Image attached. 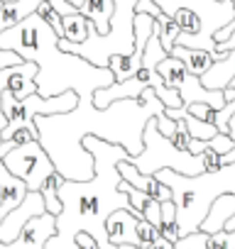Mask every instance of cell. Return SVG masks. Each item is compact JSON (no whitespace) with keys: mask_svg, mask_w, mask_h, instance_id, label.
I'll return each mask as SVG.
<instances>
[{"mask_svg":"<svg viewBox=\"0 0 235 249\" xmlns=\"http://www.w3.org/2000/svg\"><path fill=\"white\" fill-rule=\"evenodd\" d=\"M66 178L54 169L44 181H42V186H39V196H42V200H44V210L49 213V215H59L61 213V198H59V188H61V183H64Z\"/></svg>","mask_w":235,"mask_h":249,"instance_id":"19","label":"cell"},{"mask_svg":"<svg viewBox=\"0 0 235 249\" xmlns=\"http://www.w3.org/2000/svg\"><path fill=\"white\" fill-rule=\"evenodd\" d=\"M159 112H164V103L157 98L155 88H145L135 98H118L105 107H96L91 98H83L69 112L37 115L35 124L39 144L54 169L66 181H88L93 176V154L81 144L86 135L120 144L137 157L142 152L145 124Z\"/></svg>","mask_w":235,"mask_h":249,"instance_id":"1","label":"cell"},{"mask_svg":"<svg viewBox=\"0 0 235 249\" xmlns=\"http://www.w3.org/2000/svg\"><path fill=\"white\" fill-rule=\"evenodd\" d=\"M159 234L169 242H176L179 234V222H176V205L174 200H162V220H159Z\"/></svg>","mask_w":235,"mask_h":249,"instance_id":"21","label":"cell"},{"mask_svg":"<svg viewBox=\"0 0 235 249\" xmlns=\"http://www.w3.org/2000/svg\"><path fill=\"white\" fill-rule=\"evenodd\" d=\"M135 13H145V15H152L155 20H159L164 15V10L155 3V0H137V5H135Z\"/></svg>","mask_w":235,"mask_h":249,"instance_id":"30","label":"cell"},{"mask_svg":"<svg viewBox=\"0 0 235 249\" xmlns=\"http://www.w3.org/2000/svg\"><path fill=\"white\" fill-rule=\"evenodd\" d=\"M225 135H228L230 140H235V112L228 117V132H225Z\"/></svg>","mask_w":235,"mask_h":249,"instance_id":"37","label":"cell"},{"mask_svg":"<svg viewBox=\"0 0 235 249\" xmlns=\"http://www.w3.org/2000/svg\"><path fill=\"white\" fill-rule=\"evenodd\" d=\"M223 230H235V213L225 220V225H223Z\"/></svg>","mask_w":235,"mask_h":249,"instance_id":"38","label":"cell"},{"mask_svg":"<svg viewBox=\"0 0 235 249\" xmlns=\"http://www.w3.org/2000/svg\"><path fill=\"white\" fill-rule=\"evenodd\" d=\"M215 52H220V54H223V52H235V30H233V35H230V37H228L225 42H220V44H215V49H213V54H215Z\"/></svg>","mask_w":235,"mask_h":249,"instance_id":"35","label":"cell"},{"mask_svg":"<svg viewBox=\"0 0 235 249\" xmlns=\"http://www.w3.org/2000/svg\"><path fill=\"white\" fill-rule=\"evenodd\" d=\"M35 76H37V64L30 61V59H25L22 64L10 66V76H8V86H5V90H8L13 98L22 100V98L37 93Z\"/></svg>","mask_w":235,"mask_h":249,"instance_id":"14","label":"cell"},{"mask_svg":"<svg viewBox=\"0 0 235 249\" xmlns=\"http://www.w3.org/2000/svg\"><path fill=\"white\" fill-rule=\"evenodd\" d=\"M69 3H71V5H76V8H81V5H83V0H69Z\"/></svg>","mask_w":235,"mask_h":249,"instance_id":"40","label":"cell"},{"mask_svg":"<svg viewBox=\"0 0 235 249\" xmlns=\"http://www.w3.org/2000/svg\"><path fill=\"white\" fill-rule=\"evenodd\" d=\"M8 76H10V69H3L0 71V130H5V124H8V117L3 112V90L8 86Z\"/></svg>","mask_w":235,"mask_h":249,"instance_id":"32","label":"cell"},{"mask_svg":"<svg viewBox=\"0 0 235 249\" xmlns=\"http://www.w3.org/2000/svg\"><path fill=\"white\" fill-rule=\"evenodd\" d=\"M27 196V186L22 178L13 176L0 159V217H5L13 208H18Z\"/></svg>","mask_w":235,"mask_h":249,"instance_id":"13","label":"cell"},{"mask_svg":"<svg viewBox=\"0 0 235 249\" xmlns=\"http://www.w3.org/2000/svg\"><path fill=\"white\" fill-rule=\"evenodd\" d=\"M113 18L110 30L105 35H98L96 27L88 30V37L78 44H71L66 39H59V49L78 54L81 59L91 61L93 66H108V59L115 54H133L135 52V5L137 0H113Z\"/></svg>","mask_w":235,"mask_h":249,"instance_id":"5","label":"cell"},{"mask_svg":"<svg viewBox=\"0 0 235 249\" xmlns=\"http://www.w3.org/2000/svg\"><path fill=\"white\" fill-rule=\"evenodd\" d=\"M74 249H100V247L88 232H78L74 237Z\"/></svg>","mask_w":235,"mask_h":249,"instance_id":"33","label":"cell"},{"mask_svg":"<svg viewBox=\"0 0 235 249\" xmlns=\"http://www.w3.org/2000/svg\"><path fill=\"white\" fill-rule=\"evenodd\" d=\"M118 171H120V178H123V181H128L133 188H137V191H142V193L157 198L159 203L172 198L169 186H164L162 181H157V176L142 174L130 159H120V161H118Z\"/></svg>","mask_w":235,"mask_h":249,"instance_id":"10","label":"cell"},{"mask_svg":"<svg viewBox=\"0 0 235 249\" xmlns=\"http://www.w3.org/2000/svg\"><path fill=\"white\" fill-rule=\"evenodd\" d=\"M184 107H186V112H191L194 117L215 124V112H218V110H215L213 105H208V103H191V105H184Z\"/></svg>","mask_w":235,"mask_h":249,"instance_id":"28","label":"cell"},{"mask_svg":"<svg viewBox=\"0 0 235 249\" xmlns=\"http://www.w3.org/2000/svg\"><path fill=\"white\" fill-rule=\"evenodd\" d=\"M35 13H37V15H39V18H42V20H44V22H47V25H49V27H52L57 35H59V37H64V30H61V18H59V13L52 8L49 0H42L39 8H37Z\"/></svg>","mask_w":235,"mask_h":249,"instance_id":"25","label":"cell"},{"mask_svg":"<svg viewBox=\"0 0 235 249\" xmlns=\"http://www.w3.org/2000/svg\"><path fill=\"white\" fill-rule=\"evenodd\" d=\"M155 176L172 191L179 234L196 232L208 215L213 200L223 193H235V161L223 164L215 171H201L196 176H184L172 169H159Z\"/></svg>","mask_w":235,"mask_h":249,"instance_id":"4","label":"cell"},{"mask_svg":"<svg viewBox=\"0 0 235 249\" xmlns=\"http://www.w3.org/2000/svg\"><path fill=\"white\" fill-rule=\"evenodd\" d=\"M159 44H162V49L167 52V54H172V49H174V44L179 42V37H181V30L176 27V22L164 13L159 20Z\"/></svg>","mask_w":235,"mask_h":249,"instance_id":"22","label":"cell"},{"mask_svg":"<svg viewBox=\"0 0 235 249\" xmlns=\"http://www.w3.org/2000/svg\"><path fill=\"white\" fill-rule=\"evenodd\" d=\"M42 0H8L0 5V32L22 22L27 15H32L39 8Z\"/></svg>","mask_w":235,"mask_h":249,"instance_id":"18","label":"cell"},{"mask_svg":"<svg viewBox=\"0 0 235 249\" xmlns=\"http://www.w3.org/2000/svg\"><path fill=\"white\" fill-rule=\"evenodd\" d=\"M142 64V54L133 52V54H115L108 59V69L113 71L115 81H125L130 76H135V71Z\"/></svg>","mask_w":235,"mask_h":249,"instance_id":"20","label":"cell"},{"mask_svg":"<svg viewBox=\"0 0 235 249\" xmlns=\"http://www.w3.org/2000/svg\"><path fill=\"white\" fill-rule=\"evenodd\" d=\"M81 144L93 154V176L88 181H64L59 188L61 213L57 215V232L47 239L44 249H74V237L88 232L100 249H113L105 234V217L125 208L133 210L128 193L118 188L120 159H135L125 147L110 144L93 135H86Z\"/></svg>","mask_w":235,"mask_h":249,"instance_id":"2","label":"cell"},{"mask_svg":"<svg viewBox=\"0 0 235 249\" xmlns=\"http://www.w3.org/2000/svg\"><path fill=\"white\" fill-rule=\"evenodd\" d=\"M147 249H174V242H169V239H164V237L159 234V237H157V239L147 247Z\"/></svg>","mask_w":235,"mask_h":249,"instance_id":"36","label":"cell"},{"mask_svg":"<svg viewBox=\"0 0 235 249\" xmlns=\"http://www.w3.org/2000/svg\"><path fill=\"white\" fill-rule=\"evenodd\" d=\"M0 3H8V0H0Z\"/></svg>","mask_w":235,"mask_h":249,"instance_id":"41","label":"cell"},{"mask_svg":"<svg viewBox=\"0 0 235 249\" xmlns=\"http://www.w3.org/2000/svg\"><path fill=\"white\" fill-rule=\"evenodd\" d=\"M206 239H208V234L201 232V230H196V232L181 234L174 242V249H206Z\"/></svg>","mask_w":235,"mask_h":249,"instance_id":"26","label":"cell"},{"mask_svg":"<svg viewBox=\"0 0 235 249\" xmlns=\"http://www.w3.org/2000/svg\"><path fill=\"white\" fill-rule=\"evenodd\" d=\"M3 164L8 166V171L13 176L25 181L27 191H39L42 181L54 171V164H52L49 154L44 152V147L39 144V140H32V142L13 147L3 157Z\"/></svg>","mask_w":235,"mask_h":249,"instance_id":"8","label":"cell"},{"mask_svg":"<svg viewBox=\"0 0 235 249\" xmlns=\"http://www.w3.org/2000/svg\"><path fill=\"white\" fill-rule=\"evenodd\" d=\"M113 0H83V5L78 8V13L83 18H88V22L96 27L98 35H105L110 30V18H113Z\"/></svg>","mask_w":235,"mask_h":249,"instance_id":"17","label":"cell"},{"mask_svg":"<svg viewBox=\"0 0 235 249\" xmlns=\"http://www.w3.org/2000/svg\"><path fill=\"white\" fill-rule=\"evenodd\" d=\"M59 35L37 15H27L22 22L0 32V49H13L22 59L37 64V93L59 95L64 90H76L78 100L91 98L98 88L115 81L108 66H93L78 54L59 49Z\"/></svg>","mask_w":235,"mask_h":249,"instance_id":"3","label":"cell"},{"mask_svg":"<svg viewBox=\"0 0 235 249\" xmlns=\"http://www.w3.org/2000/svg\"><path fill=\"white\" fill-rule=\"evenodd\" d=\"M15 144H25V142H32V140H39V132H32V130H18L13 137H10Z\"/></svg>","mask_w":235,"mask_h":249,"instance_id":"34","label":"cell"},{"mask_svg":"<svg viewBox=\"0 0 235 249\" xmlns=\"http://www.w3.org/2000/svg\"><path fill=\"white\" fill-rule=\"evenodd\" d=\"M157 71L164 81L167 88H174L179 90L184 105H191V103H208L213 105L215 110H220L225 105V98H223V90H211V88H203L198 76L189 73V69L184 66V61L174 54H167L159 64H157Z\"/></svg>","mask_w":235,"mask_h":249,"instance_id":"7","label":"cell"},{"mask_svg":"<svg viewBox=\"0 0 235 249\" xmlns=\"http://www.w3.org/2000/svg\"><path fill=\"white\" fill-rule=\"evenodd\" d=\"M113 249H140L137 244H115Z\"/></svg>","mask_w":235,"mask_h":249,"instance_id":"39","label":"cell"},{"mask_svg":"<svg viewBox=\"0 0 235 249\" xmlns=\"http://www.w3.org/2000/svg\"><path fill=\"white\" fill-rule=\"evenodd\" d=\"M206 249H235V230H218L208 234Z\"/></svg>","mask_w":235,"mask_h":249,"instance_id":"24","label":"cell"},{"mask_svg":"<svg viewBox=\"0 0 235 249\" xmlns=\"http://www.w3.org/2000/svg\"><path fill=\"white\" fill-rule=\"evenodd\" d=\"M25 59L18 54V52H13V49H0V71L3 69H10V66H18V64H22Z\"/></svg>","mask_w":235,"mask_h":249,"instance_id":"31","label":"cell"},{"mask_svg":"<svg viewBox=\"0 0 235 249\" xmlns=\"http://www.w3.org/2000/svg\"><path fill=\"white\" fill-rule=\"evenodd\" d=\"M157 237H159V230H157L155 225H150L147 220L140 217V220H137V247H140V249H147Z\"/></svg>","mask_w":235,"mask_h":249,"instance_id":"27","label":"cell"},{"mask_svg":"<svg viewBox=\"0 0 235 249\" xmlns=\"http://www.w3.org/2000/svg\"><path fill=\"white\" fill-rule=\"evenodd\" d=\"M57 232V217L49 213L30 217L13 242H0V249H44L47 239Z\"/></svg>","mask_w":235,"mask_h":249,"instance_id":"9","label":"cell"},{"mask_svg":"<svg viewBox=\"0 0 235 249\" xmlns=\"http://www.w3.org/2000/svg\"><path fill=\"white\" fill-rule=\"evenodd\" d=\"M172 54H174V56H179V59L184 61V66L189 69V73H194V76H203V73L213 66V61L223 56V54H218V52L213 54V52H208V49L184 47V44H174Z\"/></svg>","mask_w":235,"mask_h":249,"instance_id":"16","label":"cell"},{"mask_svg":"<svg viewBox=\"0 0 235 249\" xmlns=\"http://www.w3.org/2000/svg\"><path fill=\"white\" fill-rule=\"evenodd\" d=\"M0 5H3V3H0Z\"/></svg>","mask_w":235,"mask_h":249,"instance_id":"42","label":"cell"},{"mask_svg":"<svg viewBox=\"0 0 235 249\" xmlns=\"http://www.w3.org/2000/svg\"><path fill=\"white\" fill-rule=\"evenodd\" d=\"M142 174L155 176L159 169H172L184 176H196L203 171V161L198 154H191L189 149H176L169 137H164L157 130V117H150L142 130V152L130 159Z\"/></svg>","mask_w":235,"mask_h":249,"instance_id":"6","label":"cell"},{"mask_svg":"<svg viewBox=\"0 0 235 249\" xmlns=\"http://www.w3.org/2000/svg\"><path fill=\"white\" fill-rule=\"evenodd\" d=\"M49 3H52V8L59 13V18H61V30H64V37H61V39H66V42H71V44L83 42V39L88 37V30L93 27V25L88 22V18H83V15L78 13V8L71 5L69 0H49Z\"/></svg>","mask_w":235,"mask_h":249,"instance_id":"12","label":"cell"},{"mask_svg":"<svg viewBox=\"0 0 235 249\" xmlns=\"http://www.w3.org/2000/svg\"><path fill=\"white\" fill-rule=\"evenodd\" d=\"M137 215L133 210L118 208L105 217V234L108 242L115 244H137Z\"/></svg>","mask_w":235,"mask_h":249,"instance_id":"11","label":"cell"},{"mask_svg":"<svg viewBox=\"0 0 235 249\" xmlns=\"http://www.w3.org/2000/svg\"><path fill=\"white\" fill-rule=\"evenodd\" d=\"M172 140V144L176 147V149H189V142H191V135H189V130H186V124H184V120H176V130H174V135L169 137Z\"/></svg>","mask_w":235,"mask_h":249,"instance_id":"29","label":"cell"},{"mask_svg":"<svg viewBox=\"0 0 235 249\" xmlns=\"http://www.w3.org/2000/svg\"><path fill=\"white\" fill-rule=\"evenodd\" d=\"M184 124H186V130H189V135H191V140H211V137H215L218 135V127L215 124H211V122H203V120H198V117H194L191 112H184Z\"/></svg>","mask_w":235,"mask_h":249,"instance_id":"23","label":"cell"},{"mask_svg":"<svg viewBox=\"0 0 235 249\" xmlns=\"http://www.w3.org/2000/svg\"><path fill=\"white\" fill-rule=\"evenodd\" d=\"M218 54H220V52H218ZM233 76H235V52H223V56L215 59L213 66H211L203 76H198V81H201L203 88L223 90V88L230 83Z\"/></svg>","mask_w":235,"mask_h":249,"instance_id":"15","label":"cell"}]
</instances>
